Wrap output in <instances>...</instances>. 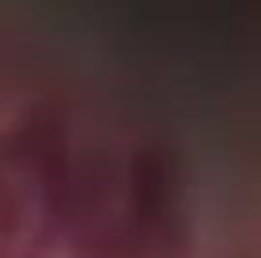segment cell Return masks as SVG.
<instances>
[{
	"label": "cell",
	"instance_id": "6da1fadb",
	"mask_svg": "<svg viewBox=\"0 0 261 258\" xmlns=\"http://www.w3.org/2000/svg\"><path fill=\"white\" fill-rule=\"evenodd\" d=\"M72 258H193L190 169L165 140L72 151Z\"/></svg>",
	"mask_w": 261,
	"mask_h": 258
},
{
	"label": "cell",
	"instance_id": "7a4b0ae2",
	"mask_svg": "<svg viewBox=\"0 0 261 258\" xmlns=\"http://www.w3.org/2000/svg\"><path fill=\"white\" fill-rule=\"evenodd\" d=\"M72 151L50 111L0 126V258H50L65 244Z\"/></svg>",
	"mask_w": 261,
	"mask_h": 258
}]
</instances>
